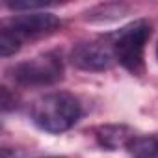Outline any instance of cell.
<instances>
[{"label":"cell","mask_w":158,"mask_h":158,"mask_svg":"<svg viewBox=\"0 0 158 158\" xmlns=\"http://www.w3.org/2000/svg\"><path fill=\"white\" fill-rule=\"evenodd\" d=\"M156 54H158V48H156Z\"/></svg>","instance_id":"cell-13"},{"label":"cell","mask_w":158,"mask_h":158,"mask_svg":"<svg viewBox=\"0 0 158 158\" xmlns=\"http://www.w3.org/2000/svg\"><path fill=\"white\" fill-rule=\"evenodd\" d=\"M127 149L132 158H158V134L136 136Z\"/></svg>","instance_id":"cell-7"},{"label":"cell","mask_w":158,"mask_h":158,"mask_svg":"<svg viewBox=\"0 0 158 158\" xmlns=\"http://www.w3.org/2000/svg\"><path fill=\"white\" fill-rule=\"evenodd\" d=\"M82 114V106L74 95L58 91L39 97L32 104V121L45 132L60 134L69 130Z\"/></svg>","instance_id":"cell-1"},{"label":"cell","mask_w":158,"mask_h":158,"mask_svg":"<svg viewBox=\"0 0 158 158\" xmlns=\"http://www.w3.org/2000/svg\"><path fill=\"white\" fill-rule=\"evenodd\" d=\"M47 6H52V4L50 2H8V8L15 10V11H21V10H37V8H47Z\"/></svg>","instance_id":"cell-9"},{"label":"cell","mask_w":158,"mask_h":158,"mask_svg":"<svg viewBox=\"0 0 158 158\" xmlns=\"http://www.w3.org/2000/svg\"><path fill=\"white\" fill-rule=\"evenodd\" d=\"M10 30H13L23 41L24 39H37L47 37L54 34L61 23L52 13H28V15H17L6 23Z\"/></svg>","instance_id":"cell-5"},{"label":"cell","mask_w":158,"mask_h":158,"mask_svg":"<svg viewBox=\"0 0 158 158\" xmlns=\"http://www.w3.org/2000/svg\"><path fill=\"white\" fill-rule=\"evenodd\" d=\"M71 61L82 71H106L114 65L115 56L112 45H102L97 41L78 43L71 50Z\"/></svg>","instance_id":"cell-4"},{"label":"cell","mask_w":158,"mask_h":158,"mask_svg":"<svg viewBox=\"0 0 158 158\" xmlns=\"http://www.w3.org/2000/svg\"><path fill=\"white\" fill-rule=\"evenodd\" d=\"M21 45H23V39L4 24L2 30H0V52H2V56L4 58L13 56L21 48Z\"/></svg>","instance_id":"cell-8"},{"label":"cell","mask_w":158,"mask_h":158,"mask_svg":"<svg viewBox=\"0 0 158 158\" xmlns=\"http://www.w3.org/2000/svg\"><path fill=\"white\" fill-rule=\"evenodd\" d=\"M63 76V61L56 52H45L32 60L21 61L11 69V78L21 86L43 88L52 86Z\"/></svg>","instance_id":"cell-3"},{"label":"cell","mask_w":158,"mask_h":158,"mask_svg":"<svg viewBox=\"0 0 158 158\" xmlns=\"http://www.w3.org/2000/svg\"><path fill=\"white\" fill-rule=\"evenodd\" d=\"M0 93H2V110L4 112H10V110H13L17 106V99H15V95L10 93L8 88H2Z\"/></svg>","instance_id":"cell-10"},{"label":"cell","mask_w":158,"mask_h":158,"mask_svg":"<svg viewBox=\"0 0 158 158\" xmlns=\"http://www.w3.org/2000/svg\"><path fill=\"white\" fill-rule=\"evenodd\" d=\"M2 158H15V152L11 151V149H8V147H2Z\"/></svg>","instance_id":"cell-11"},{"label":"cell","mask_w":158,"mask_h":158,"mask_svg":"<svg viewBox=\"0 0 158 158\" xmlns=\"http://www.w3.org/2000/svg\"><path fill=\"white\" fill-rule=\"evenodd\" d=\"M151 37V24L143 19L130 23L121 28L112 37V50L115 61H119L125 69L134 74L143 73V52L145 45Z\"/></svg>","instance_id":"cell-2"},{"label":"cell","mask_w":158,"mask_h":158,"mask_svg":"<svg viewBox=\"0 0 158 158\" xmlns=\"http://www.w3.org/2000/svg\"><path fill=\"white\" fill-rule=\"evenodd\" d=\"M45 158H65V156H45Z\"/></svg>","instance_id":"cell-12"},{"label":"cell","mask_w":158,"mask_h":158,"mask_svg":"<svg viewBox=\"0 0 158 158\" xmlns=\"http://www.w3.org/2000/svg\"><path fill=\"white\" fill-rule=\"evenodd\" d=\"M93 134H95L97 143L108 151L128 147V143L136 138L134 130L127 125H101L93 130Z\"/></svg>","instance_id":"cell-6"}]
</instances>
